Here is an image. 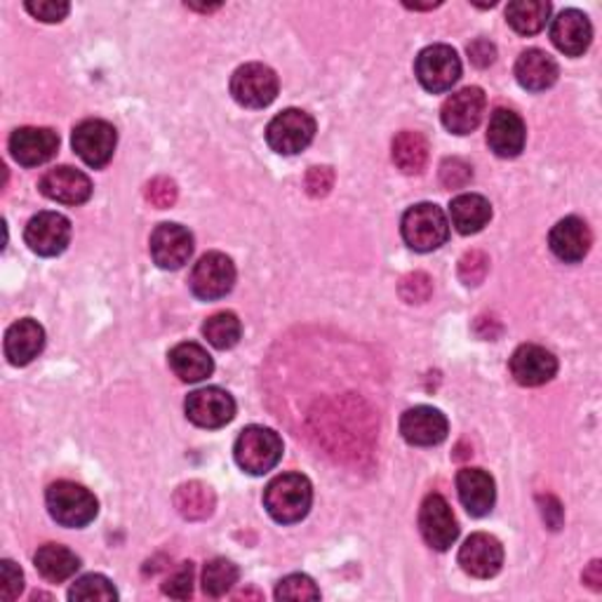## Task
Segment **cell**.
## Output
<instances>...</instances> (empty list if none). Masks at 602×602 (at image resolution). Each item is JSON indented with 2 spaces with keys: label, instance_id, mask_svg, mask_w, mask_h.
Here are the masks:
<instances>
[{
  "label": "cell",
  "instance_id": "cell-1",
  "mask_svg": "<svg viewBox=\"0 0 602 602\" xmlns=\"http://www.w3.org/2000/svg\"><path fill=\"white\" fill-rule=\"evenodd\" d=\"M314 504L311 480L302 473H283L273 478L264 492V506L271 518L281 525L304 521Z\"/></svg>",
  "mask_w": 602,
  "mask_h": 602
},
{
  "label": "cell",
  "instance_id": "cell-2",
  "mask_svg": "<svg viewBox=\"0 0 602 602\" xmlns=\"http://www.w3.org/2000/svg\"><path fill=\"white\" fill-rule=\"evenodd\" d=\"M238 467L250 475H264L283 459V440L266 426H248L236 440Z\"/></svg>",
  "mask_w": 602,
  "mask_h": 602
},
{
  "label": "cell",
  "instance_id": "cell-3",
  "mask_svg": "<svg viewBox=\"0 0 602 602\" xmlns=\"http://www.w3.org/2000/svg\"><path fill=\"white\" fill-rule=\"evenodd\" d=\"M45 502L53 521L64 527L90 525L99 511L95 494L90 490H85L83 485L68 483V480H59V483L50 485Z\"/></svg>",
  "mask_w": 602,
  "mask_h": 602
},
{
  "label": "cell",
  "instance_id": "cell-4",
  "mask_svg": "<svg viewBox=\"0 0 602 602\" xmlns=\"http://www.w3.org/2000/svg\"><path fill=\"white\" fill-rule=\"evenodd\" d=\"M401 231L405 243L417 252H434L450 238V221L434 203H419L403 215Z\"/></svg>",
  "mask_w": 602,
  "mask_h": 602
},
{
  "label": "cell",
  "instance_id": "cell-5",
  "mask_svg": "<svg viewBox=\"0 0 602 602\" xmlns=\"http://www.w3.org/2000/svg\"><path fill=\"white\" fill-rule=\"evenodd\" d=\"M316 136V120L302 109H285L275 116L266 128V142L275 153L295 156L302 153Z\"/></svg>",
  "mask_w": 602,
  "mask_h": 602
},
{
  "label": "cell",
  "instance_id": "cell-6",
  "mask_svg": "<svg viewBox=\"0 0 602 602\" xmlns=\"http://www.w3.org/2000/svg\"><path fill=\"white\" fill-rule=\"evenodd\" d=\"M415 74L424 90L440 95L452 90V85L461 78V59L450 45H428L417 57Z\"/></svg>",
  "mask_w": 602,
  "mask_h": 602
},
{
  "label": "cell",
  "instance_id": "cell-7",
  "mask_svg": "<svg viewBox=\"0 0 602 602\" xmlns=\"http://www.w3.org/2000/svg\"><path fill=\"white\" fill-rule=\"evenodd\" d=\"M231 95L240 107L264 109L278 97V76L266 64H245L231 78Z\"/></svg>",
  "mask_w": 602,
  "mask_h": 602
},
{
  "label": "cell",
  "instance_id": "cell-8",
  "mask_svg": "<svg viewBox=\"0 0 602 602\" xmlns=\"http://www.w3.org/2000/svg\"><path fill=\"white\" fill-rule=\"evenodd\" d=\"M191 292L203 302H217L227 297L236 285V266L227 254L208 252L203 254L191 271Z\"/></svg>",
  "mask_w": 602,
  "mask_h": 602
},
{
  "label": "cell",
  "instance_id": "cell-9",
  "mask_svg": "<svg viewBox=\"0 0 602 602\" xmlns=\"http://www.w3.org/2000/svg\"><path fill=\"white\" fill-rule=\"evenodd\" d=\"M72 144L85 165L105 167L113 158L118 134H116V128L107 123V120L90 118V120H83L80 125H76Z\"/></svg>",
  "mask_w": 602,
  "mask_h": 602
},
{
  "label": "cell",
  "instance_id": "cell-10",
  "mask_svg": "<svg viewBox=\"0 0 602 602\" xmlns=\"http://www.w3.org/2000/svg\"><path fill=\"white\" fill-rule=\"evenodd\" d=\"M186 417L200 428H221L236 417V401L229 391L208 386L188 393Z\"/></svg>",
  "mask_w": 602,
  "mask_h": 602
},
{
  "label": "cell",
  "instance_id": "cell-11",
  "mask_svg": "<svg viewBox=\"0 0 602 602\" xmlns=\"http://www.w3.org/2000/svg\"><path fill=\"white\" fill-rule=\"evenodd\" d=\"M419 529L424 541L436 550H450L459 539V523L450 504L440 494H428L419 511Z\"/></svg>",
  "mask_w": 602,
  "mask_h": 602
},
{
  "label": "cell",
  "instance_id": "cell-12",
  "mask_svg": "<svg viewBox=\"0 0 602 602\" xmlns=\"http://www.w3.org/2000/svg\"><path fill=\"white\" fill-rule=\"evenodd\" d=\"M24 240L39 256H57L72 240V221L59 212H39L26 223Z\"/></svg>",
  "mask_w": 602,
  "mask_h": 602
},
{
  "label": "cell",
  "instance_id": "cell-13",
  "mask_svg": "<svg viewBox=\"0 0 602 602\" xmlns=\"http://www.w3.org/2000/svg\"><path fill=\"white\" fill-rule=\"evenodd\" d=\"M488 97L480 88H463L445 99L440 118L452 134H471L485 116Z\"/></svg>",
  "mask_w": 602,
  "mask_h": 602
},
{
  "label": "cell",
  "instance_id": "cell-14",
  "mask_svg": "<svg viewBox=\"0 0 602 602\" xmlns=\"http://www.w3.org/2000/svg\"><path fill=\"white\" fill-rule=\"evenodd\" d=\"M459 565L463 572L475 579H492L504 565V546L499 544L496 537L478 532V535H471L463 541L459 550Z\"/></svg>",
  "mask_w": 602,
  "mask_h": 602
},
{
  "label": "cell",
  "instance_id": "cell-15",
  "mask_svg": "<svg viewBox=\"0 0 602 602\" xmlns=\"http://www.w3.org/2000/svg\"><path fill=\"white\" fill-rule=\"evenodd\" d=\"M194 254V236L179 223H161L151 233V256L161 269L177 271Z\"/></svg>",
  "mask_w": 602,
  "mask_h": 602
},
{
  "label": "cell",
  "instance_id": "cell-16",
  "mask_svg": "<svg viewBox=\"0 0 602 602\" xmlns=\"http://www.w3.org/2000/svg\"><path fill=\"white\" fill-rule=\"evenodd\" d=\"M558 372L556 355L537 343H523L511 355V374L521 386H541Z\"/></svg>",
  "mask_w": 602,
  "mask_h": 602
},
{
  "label": "cell",
  "instance_id": "cell-17",
  "mask_svg": "<svg viewBox=\"0 0 602 602\" xmlns=\"http://www.w3.org/2000/svg\"><path fill=\"white\" fill-rule=\"evenodd\" d=\"M59 136L50 128H20L10 136L12 158L24 167H39L55 156Z\"/></svg>",
  "mask_w": 602,
  "mask_h": 602
},
{
  "label": "cell",
  "instance_id": "cell-18",
  "mask_svg": "<svg viewBox=\"0 0 602 602\" xmlns=\"http://www.w3.org/2000/svg\"><path fill=\"white\" fill-rule=\"evenodd\" d=\"M39 188L45 198L62 203V205H83L92 196L90 177L85 175V172H80L76 167H68V165L45 172Z\"/></svg>",
  "mask_w": 602,
  "mask_h": 602
},
{
  "label": "cell",
  "instance_id": "cell-19",
  "mask_svg": "<svg viewBox=\"0 0 602 602\" xmlns=\"http://www.w3.org/2000/svg\"><path fill=\"white\" fill-rule=\"evenodd\" d=\"M591 243H593V236H591L589 223L579 217L560 219L548 236L550 252H554L565 264H579L583 256L589 254Z\"/></svg>",
  "mask_w": 602,
  "mask_h": 602
},
{
  "label": "cell",
  "instance_id": "cell-20",
  "mask_svg": "<svg viewBox=\"0 0 602 602\" xmlns=\"http://www.w3.org/2000/svg\"><path fill=\"white\" fill-rule=\"evenodd\" d=\"M447 431H450V426H447L442 412L428 405L407 409L401 419L403 438L409 445H417V447L440 445L447 438Z\"/></svg>",
  "mask_w": 602,
  "mask_h": 602
},
{
  "label": "cell",
  "instance_id": "cell-21",
  "mask_svg": "<svg viewBox=\"0 0 602 602\" xmlns=\"http://www.w3.org/2000/svg\"><path fill=\"white\" fill-rule=\"evenodd\" d=\"M550 41L567 57H581L593 41V26L589 17L579 10L560 12L550 24Z\"/></svg>",
  "mask_w": 602,
  "mask_h": 602
},
{
  "label": "cell",
  "instance_id": "cell-22",
  "mask_svg": "<svg viewBox=\"0 0 602 602\" xmlns=\"http://www.w3.org/2000/svg\"><path fill=\"white\" fill-rule=\"evenodd\" d=\"M525 136L527 130L518 113L508 109H496L492 113L488 125V144L499 158L521 156V151L525 149Z\"/></svg>",
  "mask_w": 602,
  "mask_h": 602
},
{
  "label": "cell",
  "instance_id": "cell-23",
  "mask_svg": "<svg viewBox=\"0 0 602 602\" xmlns=\"http://www.w3.org/2000/svg\"><path fill=\"white\" fill-rule=\"evenodd\" d=\"M457 492L463 508H467L473 518H483L496 502L494 478L483 469H461L457 473Z\"/></svg>",
  "mask_w": 602,
  "mask_h": 602
},
{
  "label": "cell",
  "instance_id": "cell-24",
  "mask_svg": "<svg viewBox=\"0 0 602 602\" xmlns=\"http://www.w3.org/2000/svg\"><path fill=\"white\" fill-rule=\"evenodd\" d=\"M45 349V330L33 318H22L6 332V355L12 365L22 368L36 360Z\"/></svg>",
  "mask_w": 602,
  "mask_h": 602
},
{
  "label": "cell",
  "instance_id": "cell-25",
  "mask_svg": "<svg viewBox=\"0 0 602 602\" xmlns=\"http://www.w3.org/2000/svg\"><path fill=\"white\" fill-rule=\"evenodd\" d=\"M558 64L556 59L546 55L544 50H525V53L515 62V78L529 92H544L554 88L558 80Z\"/></svg>",
  "mask_w": 602,
  "mask_h": 602
},
{
  "label": "cell",
  "instance_id": "cell-26",
  "mask_svg": "<svg viewBox=\"0 0 602 602\" xmlns=\"http://www.w3.org/2000/svg\"><path fill=\"white\" fill-rule=\"evenodd\" d=\"M167 360H169L172 372H175L182 382H188V384L208 380V376L215 372L210 353L205 351L200 343H194V341L177 343V347L169 351Z\"/></svg>",
  "mask_w": 602,
  "mask_h": 602
},
{
  "label": "cell",
  "instance_id": "cell-27",
  "mask_svg": "<svg viewBox=\"0 0 602 602\" xmlns=\"http://www.w3.org/2000/svg\"><path fill=\"white\" fill-rule=\"evenodd\" d=\"M450 219H452V227L461 236L478 233L490 223L492 205L488 198L478 194H461L450 205Z\"/></svg>",
  "mask_w": 602,
  "mask_h": 602
},
{
  "label": "cell",
  "instance_id": "cell-28",
  "mask_svg": "<svg viewBox=\"0 0 602 602\" xmlns=\"http://www.w3.org/2000/svg\"><path fill=\"white\" fill-rule=\"evenodd\" d=\"M33 562H36V570L41 572V577L53 583L72 579L80 570L78 556L74 554V550H68L66 546H59V544L41 546Z\"/></svg>",
  "mask_w": 602,
  "mask_h": 602
},
{
  "label": "cell",
  "instance_id": "cell-29",
  "mask_svg": "<svg viewBox=\"0 0 602 602\" xmlns=\"http://www.w3.org/2000/svg\"><path fill=\"white\" fill-rule=\"evenodd\" d=\"M215 492L200 480H191V483H184L175 492V508L179 511L182 518L186 521H205L210 518L215 511Z\"/></svg>",
  "mask_w": 602,
  "mask_h": 602
},
{
  "label": "cell",
  "instance_id": "cell-30",
  "mask_svg": "<svg viewBox=\"0 0 602 602\" xmlns=\"http://www.w3.org/2000/svg\"><path fill=\"white\" fill-rule=\"evenodd\" d=\"M428 161V142L419 132L405 130L393 140V163L405 175H419Z\"/></svg>",
  "mask_w": 602,
  "mask_h": 602
},
{
  "label": "cell",
  "instance_id": "cell-31",
  "mask_svg": "<svg viewBox=\"0 0 602 602\" xmlns=\"http://www.w3.org/2000/svg\"><path fill=\"white\" fill-rule=\"evenodd\" d=\"M550 17V3L546 0H515L506 8V22L521 36H535Z\"/></svg>",
  "mask_w": 602,
  "mask_h": 602
},
{
  "label": "cell",
  "instance_id": "cell-32",
  "mask_svg": "<svg viewBox=\"0 0 602 602\" xmlns=\"http://www.w3.org/2000/svg\"><path fill=\"white\" fill-rule=\"evenodd\" d=\"M203 335L208 339L215 349L227 351L233 349L243 335V325H240L238 316L231 311H219L210 316L203 325Z\"/></svg>",
  "mask_w": 602,
  "mask_h": 602
},
{
  "label": "cell",
  "instance_id": "cell-33",
  "mask_svg": "<svg viewBox=\"0 0 602 602\" xmlns=\"http://www.w3.org/2000/svg\"><path fill=\"white\" fill-rule=\"evenodd\" d=\"M238 577L240 572L231 560L215 558L203 570V591L210 598L227 595L233 589V583H238Z\"/></svg>",
  "mask_w": 602,
  "mask_h": 602
},
{
  "label": "cell",
  "instance_id": "cell-34",
  "mask_svg": "<svg viewBox=\"0 0 602 602\" xmlns=\"http://www.w3.org/2000/svg\"><path fill=\"white\" fill-rule=\"evenodd\" d=\"M68 600H76V602H92V600L113 602V600H118V591L113 589V583L107 577L85 574L74 583L72 591H68Z\"/></svg>",
  "mask_w": 602,
  "mask_h": 602
},
{
  "label": "cell",
  "instance_id": "cell-35",
  "mask_svg": "<svg viewBox=\"0 0 602 602\" xmlns=\"http://www.w3.org/2000/svg\"><path fill=\"white\" fill-rule=\"evenodd\" d=\"M278 600H320V589L316 581L306 574H289L285 577L278 589H275Z\"/></svg>",
  "mask_w": 602,
  "mask_h": 602
},
{
  "label": "cell",
  "instance_id": "cell-36",
  "mask_svg": "<svg viewBox=\"0 0 602 602\" xmlns=\"http://www.w3.org/2000/svg\"><path fill=\"white\" fill-rule=\"evenodd\" d=\"M490 271V256L480 250H471L461 256L459 262V278L463 285H480Z\"/></svg>",
  "mask_w": 602,
  "mask_h": 602
},
{
  "label": "cell",
  "instance_id": "cell-37",
  "mask_svg": "<svg viewBox=\"0 0 602 602\" xmlns=\"http://www.w3.org/2000/svg\"><path fill=\"white\" fill-rule=\"evenodd\" d=\"M194 562H182L175 572H172L165 583H163V593L175 598V600H186L194 593Z\"/></svg>",
  "mask_w": 602,
  "mask_h": 602
},
{
  "label": "cell",
  "instance_id": "cell-38",
  "mask_svg": "<svg viewBox=\"0 0 602 602\" xmlns=\"http://www.w3.org/2000/svg\"><path fill=\"white\" fill-rule=\"evenodd\" d=\"M434 292V281L426 273H409L401 281V297L407 304H424Z\"/></svg>",
  "mask_w": 602,
  "mask_h": 602
},
{
  "label": "cell",
  "instance_id": "cell-39",
  "mask_svg": "<svg viewBox=\"0 0 602 602\" xmlns=\"http://www.w3.org/2000/svg\"><path fill=\"white\" fill-rule=\"evenodd\" d=\"M473 179V169L461 158H445L440 165V184L445 188H463Z\"/></svg>",
  "mask_w": 602,
  "mask_h": 602
},
{
  "label": "cell",
  "instance_id": "cell-40",
  "mask_svg": "<svg viewBox=\"0 0 602 602\" xmlns=\"http://www.w3.org/2000/svg\"><path fill=\"white\" fill-rule=\"evenodd\" d=\"M146 200L158 210L172 208L177 203V184L167 177H156L146 186Z\"/></svg>",
  "mask_w": 602,
  "mask_h": 602
},
{
  "label": "cell",
  "instance_id": "cell-41",
  "mask_svg": "<svg viewBox=\"0 0 602 602\" xmlns=\"http://www.w3.org/2000/svg\"><path fill=\"white\" fill-rule=\"evenodd\" d=\"M24 591V574L12 560L0 562V598L17 600Z\"/></svg>",
  "mask_w": 602,
  "mask_h": 602
},
{
  "label": "cell",
  "instance_id": "cell-42",
  "mask_svg": "<svg viewBox=\"0 0 602 602\" xmlns=\"http://www.w3.org/2000/svg\"><path fill=\"white\" fill-rule=\"evenodd\" d=\"M26 12L31 17H36V20L41 22H47V24H55V22H62L64 17L68 14V3H64V0H31V3L24 6Z\"/></svg>",
  "mask_w": 602,
  "mask_h": 602
},
{
  "label": "cell",
  "instance_id": "cell-43",
  "mask_svg": "<svg viewBox=\"0 0 602 602\" xmlns=\"http://www.w3.org/2000/svg\"><path fill=\"white\" fill-rule=\"evenodd\" d=\"M335 184V172L332 167H311L306 172V191L314 198H322L330 194V188Z\"/></svg>",
  "mask_w": 602,
  "mask_h": 602
},
{
  "label": "cell",
  "instance_id": "cell-44",
  "mask_svg": "<svg viewBox=\"0 0 602 602\" xmlns=\"http://www.w3.org/2000/svg\"><path fill=\"white\" fill-rule=\"evenodd\" d=\"M469 57H471V62H473L478 68H485V66L494 64V59H496V47H494L490 41H485V39H478V41H473V43L469 45Z\"/></svg>",
  "mask_w": 602,
  "mask_h": 602
},
{
  "label": "cell",
  "instance_id": "cell-45",
  "mask_svg": "<svg viewBox=\"0 0 602 602\" xmlns=\"http://www.w3.org/2000/svg\"><path fill=\"white\" fill-rule=\"evenodd\" d=\"M539 502L544 504V508H541L544 521L550 525V529H558L560 523H562V508L558 504V499H554V496H539Z\"/></svg>",
  "mask_w": 602,
  "mask_h": 602
},
{
  "label": "cell",
  "instance_id": "cell-46",
  "mask_svg": "<svg viewBox=\"0 0 602 602\" xmlns=\"http://www.w3.org/2000/svg\"><path fill=\"white\" fill-rule=\"evenodd\" d=\"M583 583H589L593 591L602 589V565H600V560H593L589 565V570L583 572Z\"/></svg>",
  "mask_w": 602,
  "mask_h": 602
},
{
  "label": "cell",
  "instance_id": "cell-47",
  "mask_svg": "<svg viewBox=\"0 0 602 602\" xmlns=\"http://www.w3.org/2000/svg\"><path fill=\"white\" fill-rule=\"evenodd\" d=\"M236 598H238V600H243V598H262V595H260V593H252V591H243V593H238Z\"/></svg>",
  "mask_w": 602,
  "mask_h": 602
}]
</instances>
